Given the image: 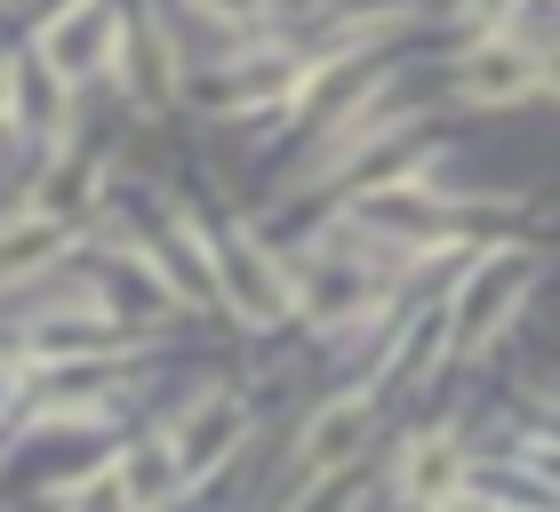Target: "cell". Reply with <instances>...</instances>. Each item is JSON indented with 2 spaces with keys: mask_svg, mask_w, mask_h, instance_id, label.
Masks as SVG:
<instances>
[{
  "mask_svg": "<svg viewBox=\"0 0 560 512\" xmlns=\"http://www.w3.org/2000/svg\"><path fill=\"white\" fill-rule=\"evenodd\" d=\"M72 512H137V489H129V473H120V465H113V473H96L89 489L72 497Z\"/></svg>",
  "mask_w": 560,
  "mask_h": 512,
  "instance_id": "9c48e42d",
  "label": "cell"
},
{
  "mask_svg": "<svg viewBox=\"0 0 560 512\" xmlns=\"http://www.w3.org/2000/svg\"><path fill=\"white\" fill-rule=\"evenodd\" d=\"M528 289H537V256H528V248L489 256V265L465 280V296H456V352H480V345H489L497 328L521 313Z\"/></svg>",
  "mask_w": 560,
  "mask_h": 512,
  "instance_id": "7a4b0ae2",
  "label": "cell"
},
{
  "mask_svg": "<svg viewBox=\"0 0 560 512\" xmlns=\"http://www.w3.org/2000/svg\"><path fill=\"white\" fill-rule=\"evenodd\" d=\"M209 265H217V296L233 304L241 321H289L296 313V280L280 272V256L257 248L248 233H224L209 248Z\"/></svg>",
  "mask_w": 560,
  "mask_h": 512,
  "instance_id": "6da1fadb",
  "label": "cell"
},
{
  "mask_svg": "<svg viewBox=\"0 0 560 512\" xmlns=\"http://www.w3.org/2000/svg\"><path fill=\"white\" fill-rule=\"evenodd\" d=\"M337 9H400V0H337Z\"/></svg>",
  "mask_w": 560,
  "mask_h": 512,
  "instance_id": "7c38bea8",
  "label": "cell"
},
{
  "mask_svg": "<svg viewBox=\"0 0 560 512\" xmlns=\"http://www.w3.org/2000/svg\"><path fill=\"white\" fill-rule=\"evenodd\" d=\"M432 512H480V504H456V497H448V504H432Z\"/></svg>",
  "mask_w": 560,
  "mask_h": 512,
  "instance_id": "5bb4252c",
  "label": "cell"
},
{
  "mask_svg": "<svg viewBox=\"0 0 560 512\" xmlns=\"http://www.w3.org/2000/svg\"><path fill=\"white\" fill-rule=\"evenodd\" d=\"M241 432H248V408L241 393H200L185 417H176V480H200V473H217L224 456L241 449Z\"/></svg>",
  "mask_w": 560,
  "mask_h": 512,
  "instance_id": "277c9868",
  "label": "cell"
},
{
  "mask_svg": "<svg viewBox=\"0 0 560 512\" xmlns=\"http://www.w3.org/2000/svg\"><path fill=\"white\" fill-rule=\"evenodd\" d=\"M545 480H560V456H545Z\"/></svg>",
  "mask_w": 560,
  "mask_h": 512,
  "instance_id": "2e32d148",
  "label": "cell"
},
{
  "mask_svg": "<svg viewBox=\"0 0 560 512\" xmlns=\"http://www.w3.org/2000/svg\"><path fill=\"white\" fill-rule=\"evenodd\" d=\"M9 113H16V72L0 65V120H9Z\"/></svg>",
  "mask_w": 560,
  "mask_h": 512,
  "instance_id": "8fae6325",
  "label": "cell"
},
{
  "mask_svg": "<svg viewBox=\"0 0 560 512\" xmlns=\"http://www.w3.org/2000/svg\"><path fill=\"white\" fill-rule=\"evenodd\" d=\"M545 89H560V48H552V57H545Z\"/></svg>",
  "mask_w": 560,
  "mask_h": 512,
  "instance_id": "4fadbf2b",
  "label": "cell"
},
{
  "mask_svg": "<svg viewBox=\"0 0 560 512\" xmlns=\"http://www.w3.org/2000/svg\"><path fill=\"white\" fill-rule=\"evenodd\" d=\"M545 65L521 57V48H480V57L465 65V96H480V105H513L521 89H537Z\"/></svg>",
  "mask_w": 560,
  "mask_h": 512,
  "instance_id": "8992f818",
  "label": "cell"
},
{
  "mask_svg": "<svg viewBox=\"0 0 560 512\" xmlns=\"http://www.w3.org/2000/svg\"><path fill=\"white\" fill-rule=\"evenodd\" d=\"M400 480H409V497H417V504H448V497H456V480H465V456H456L448 432H432V441L409 449V473H400Z\"/></svg>",
  "mask_w": 560,
  "mask_h": 512,
  "instance_id": "52a82bcc",
  "label": "cell"
},
{
  "mask_svg": "<svg viewBox=\"0 0 560 512\" xmlns=\"http://www.w3.org/2000/svg\"><path fill=\"white\" fill-rule=\"evenodd\" d=\"M369 424H376V408H369L361 393L328 400L320 417L304 424V441H296V473H304V489H313V480H328V473H345L352 456L369 449Z\"/></svg>",
  "mask_w": 560,
  "mask_h": 512,
  "instance_id": "5b68a950",
  "label": "cell"
},
{
  "mask_svg": "<svg viewBox=\"0 0 560 512\" xmlns=\"http://www.w3.org/2000/svg\"><path fill=\"white\" fill-rule=\"evenodd\" d=\"M40 57L57 65L65 81L105 72V65L120 57V16H113V0H65V9L40 24Z\"/></svg>",
  "mask_w": 560,
  "mask_h": 512,
  "instance_id": "3957f363",
  "label": "cell"
},
{
  "mask_svg": "<svg viewBox=\"0 0 560 512\" xmlns=\"http://www.w3.org/2000/svg\"><path fill=\"white\" fill-rule=\"evenodd\" d=\"M0 408H9V361H0Z\"/></svg>",
  "mask_w": 560,
  "mask_h": 512,
  "instance_id": "9a60e30c",
  "label": "cell"
},
{
  "mask_svg": "<svg viewBox=\"0 0 560 512\" xmlns=\"http://www.w3.org/2000/svg\"><path fill=\"white\" fill-rule=\"evenodd\" d=\"M57 248H65V224H57V217H24V224H9V233H0V280L24 272V265H48Z\"/></svg>",
  "mask_w": 560,
  "mask_h": 512,
  "instance_id": "ba28073f",
  "label": "cell"
},
{
  "mask_svg": "<svg viewBox=\"0 0 560 512\" xmlns=\"http://www.w3.org/2000/svg\"><path fill=\"white\" fill-rule=\"evenodd\" d=\"M209 16H265V0H200Z\"/></svg>",
  "mask_w": 560,
  "mask_h": 512,
  "instance_id": "30bf717a",
  "label": "cell"
}]
</instances>
